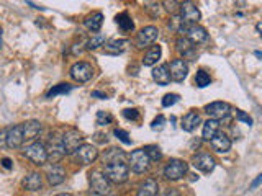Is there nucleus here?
<instances>
[{
	"label": "nucleus",
	"instance_id": "obj_1",
	"mask_svg": "<svg viewBox=\"0 0 262 196\" xmlns=\"http://www.w3.org/2000/svg\"><path fill=\"white\" fill-rule=\"evenodd\" d=\"M128 173H130V167L125 164L123 157L120 159H110L105 164V176L108 178V181H113V183H125L128 180Z\"/></svg>",
	"mask_w": 262,
	"mask_h": 196
},
{
	"label": "nucleus",
	"instance_id": "obj_2",
	"mask_svg": "<svg viewBox=\"0 0 262 196\" xmlns=\"http://www.w3.org/2000/svg\"><path fill=\"white\" fill-rule=\"evenodd\" d=\"M111 183L100 170H92L89 173V191L87 196H108Z\"/></svg>",
	"mask_w": 262,
	"mask_h": 196
},
{
	"label": "nucleus",
	"instance_id": "obj_3",
	"mask_svg": "<svg viewBox=\"0 0 262 196\" xmlns=\"http://www.w3.org/2000/svg\"><path fill=\"white\" fill-rule=\"evenodd\" d=\"M82 142H84V136H82L79 131L67 129L64 134H62L57 144H59L62 154L66 155V154H74V152L82 146Z\"/></svg>",
	"mask_w": 262,
	"mask_h": 196
},
{
	"label": "nucleus",
	"instance_id": "obj_4",
	"mask_svg": "<svg viewBox=\"0 0 262 196\" xmlns=\"http://www.w3.org/2000/svg\"><path fill=\"white\" fill-rule=\"evenodd\" d=\"M25 157L30 159L35 165H45L48 162V149L43 142L36 141L31 142L30 146H26L25 149Z\"/></svg>",
	"mask_w": 262,
	"mask_h": 196
},
{
	"label": "nucleus",
	"instance_id": "obj_5",
	"mask_svg": "<svg viewBox=\"0 0 262 196\" xmlns=\"http://www.w3.org/2000/svg\"><path fill=\"white\" fill-rule=\"evenodd\" d=\"M187 170H188V165L185 164L183 160L181 159H171L167 162L166 169H164V176H166L167 180H181L183 176L187 175Z\"/></svg>",
	"mask_w": 262,
	"mask_h": 196
},
{
	"label": "nucleus",
	"instance_id": "obj_6",
	"mask_svg": "<svg viewBox=\"0 0 262 196\" xmlns=\"http://www.w3.org/2000/svg\"><path fill=\"white\" fill-rule=\"evenodd\" d=\"M179 18L182 20L183 24L190 26V24H198L202 18V13L193 2H183L181 3V15H179Z\"/></svg>",
	"mask_w": 262,
	"mask_h": 196
},
{
	"label": "nucleus",
	"instance_id": "obj_7",
	"mask_svg": "<svg viewBox=\"0 0 262 196\" xmlns=\"http://www.w3.org/2000/svg\"><path fill=\"white\" fill-rule=\"evenodd\" d=\"M72 155H74L76 164L89 165V164H94V162L97 160V157H99V150H97V147H94L92 144H82Z\"/></svg>",
	"mask_w": 262,
	"mask_h": 196
},
{
	"label": "nucleus",
	"instance_id": "obj_8",
	"mask_svg": "<svg viewBox=\"0 0 262 196\" xmlns=\"http://www.w3.org/2000/svg\"><path fill=\"white\" fill-rule=\"evenodd\" d=\"M149 164H151V160H149V157L146 155V152L143 149H136L131 152L130 167L134 173H143V172H146L149 169Z\"/></svg>",
	"mask_w": 262,
	"mask_h": 196
},
{
	"label": "nucleus",
	"instance_id": "obj_9",
	"mask_svg": "<svg viewBox=\"0 0 262 196\" xmlns=\"http://www.w3.org/2000/svg\"><path fill=\"white\" fill-rule=\"evenodd\" d=\"M71 77L74 78L76 82L85 83L94 77V67H92V64L89 62H76L74 66L71 67Z\"/></svg>",
	"mask_w": 262,
	"mask_h": 196
},
{
	"label": "nucleus",
	"instance_id": "obj_10",
	"mask_svg": "<svg viewBox=\"0 0 262 196\" xmlns=\"http://www.w3.org/2000/svg\"><path fill=\"white\" fill-rule=\"evenodd\" d=\"M205 111L208 113L210 120H223V118H228L231 113V106L230 103L226 101H213L210 105L205 106Z\"/></svg>",
	"mask_w": 262,
	"mask_h": 196
},
{
	"label": "nucleus",
	"instance_id": "obj_11",
	"mask_svg": "<svg viewBox=\"0 0 262 196\" xmlns=\"http://www.w3.org/2000/svg\"><path fill=\"white\" fill-rule=\"evenodd\" d=\"M169 66V74H171V80L182 82L185 80V77L188 75V64L183 59H174Z\"/></svg>",
	"mask_w": 262,
	"mask_h": 196
},
{
	"label": "nucleus",
	"instance_id": "obj_12",
	"mask_svg": "<svg viewBox=\"0 0 262 196\" xmlns=\"http://www.w3.org/2000/svg\"><path fill=\"white\" fill-rule=\"evenodd\" d=\"M192 165L195 167L197 170L203 172V173H210V172L215 169L216 162H215V159H213L210 154H207V152H200V154L193 155Z\"/></svg>",
	"mask_w": 262,
	"mask_h": 196
},
{
	"label": "nucleus",
	"instance_id": "obj_13",
	"mask_svg": "<svg viewBox=\"0 0 262 196\" xmlns=\"http://www.w3.org/2000/svg\"><path fill=\"white\" fill-rule=\"evenodd\" d=\"M157 36H159V29L156 26H144L136 36V46L146 48L149 44H154Z\"/></svg>",
	"mask_w": 262,
	"mask_h": 196
},
{
	"label": "nucleus",
	"instance_id": "obj_14",
	"mask_svg": "<svg viewBox=\"0 0 262 196\" xmlns=\"http://www.w3.org/2000/svg\"><path fill=\"white\" fill-rule=\"evenodd\" d=\"M185 38L188 39L190 43L193 44H200V43H205L208 39V33L207 29L200 26V24H190V26L185 28Z\"/></svg>",
	"mask_w": 262,
	"mask_h": 196
},
{
	"label": "nucleus",
	"instance_id": "obj_15",
	"mask_svg": "<svg viewBox=\"0 0 262 196\" xmlns=\"http://www.w3.org/2000/svg\"><path fill=\"white\" fill-rule=\"evenodd\" d=\"M23 126L22 124H15L12 127H8L7 131V147L10 149H18L23 144Z\"/></svg>",
	"mask_w": 262,
	"mask_h": 196
},
{
	"label": "nucleus",
	"instance_id": "obj_16",
	"mask_svg": "<svg viewBox=\"0 0 262 196\" xmlns=\"http://www.w3.org/2000/svg\"><path fill=\"white\" fill-rule=\"evenodd\" d=\"M210 144L213 147V150L220 152V154H226V152L231 149V139L225 132H220V131L210 139Z\"/></svg>",
	"mask_w": 262,
	"mask_h": 196
},
{
	"label": "nucleus",
	"instance_id": "obj_17",
	"mask_svg": "<svg viewBox=\"0 0 262 196\" xmlns=\"http://www.w3.org/2000/svg\"><path fill=\"white\" fill-rule=\"evenodd\" d=\"M23 126V141L25 142H30V141H35L38 136H40L41 132V122L36 121V120H30L26 122H22Z\"/></svg>",
	"mask_w": 262,
	"mask_h": 196
},
{
	"label": "nucleus",
	"instance_id": "obj_18",
	"mask_svg": "<svg viewBox=\"0 0 262 196\" xmlns=\"http://www.w3.org/2000/svg\"><path fill=\"white\" fill-rule=\"evenodd\" d=\"M202 120H200V115H198L197 111H188L185 116L182 118L181 121V127L185 132H192L197 129V126L200 124Z\"/></svg>",
	"mask_w": 262,
	"mask_h": 196
},
{
	"label": "nucleus",
	"instance_id": "obj_19",
	"mask_svg": "<svg viewBox=\"0 0 262 196\" xmlns=\"http://www.w3.org/2000/svg\"><path fill=\"white\" fill-rule=\"evenodd\" d=\"M153 78L159 85H169L171 83V74H169L167 64H161V66L153 69Z\"/></svg>",
	"mask_w": 262,
	"mask_h": 196
},
{
	"label": "nucleus",
	"instance_id": "obj_20",
	"mask_svg": "<svg viewBox=\"0 0 262 196\" xmlns=\"http://www.w3.org/2000/svg\"><path fill=\"white\" fill-rule=\"evenodd\" d=\"M84 24H85V28L89 29V31L99 33L100 28H102V24H104V13H102V12H95V13L89 15V17L84 20Z\"/></svg>",
	"mask_w": 262,
	"mask_h": 196
},
{
	"label": "nucleus",
	"instance_id": "obj_21",
	"mask_svg": "<svg viewBox=\"0 0 262 196\" xmlns=\"http://www.w3.org/2000/svg\"><path fill=\"white\" fill-rule=\"evenodd\" d=\"M157 190H159L157 180L146 178L141 185H139L136 196H156L157 195Z\"/></svg>",
	"mask_w": 262,
	"mask_h": 196
},
{
	"label": "nucleus",
	"instance_id": "obj_22",
	"mask_svg": "<svg viewBox=\"0 0 262 196\" xmlns=\"http://www.w3.org/2000/svg\"><path fill=\"white\" fill-rule=\"evenodd\" d=\"M161 54H162V48L159 46V44H153V46L146 51V54H144L143 64L146 67L154 66V64H157V61L161 59Z\"/></svg>",
	"mask_w": 262,
	"mask_h": 196
},
{
	"label": "nucleus",
	"instance_id": "obj_23",
	"mask_svg": "<svg viewBox=\"0 0 262 196\" xmlns=\"http://www.w3.org/2000/svg\"><path fill=\"white\" fill-rule=\"evenodd\" d=\"M64 180H66V172L61 165H52L48 169V181H50L52 186L61 185Z\"/></svg>",
	"mask_w": 262,
	"mask_h": 196
},
{
	"label": "nucleus",
	"instance_id": "obj_24",
	"mask_svg": "<svg viewBox=\"0 0 262 196\" xmlns=\"http://www.w3.org/2000/svg\"><path fill=\"white\" fill-rule=\"evenodd\" d=\"M23 186H25L26 190L30 191H36L40 190L43 186V178L40 173H36V172H31V173H28L25 178H23Z\"/></svg>",
	"mask_w": 262,
	"mask_h": 196
},
{
	"label": "nucleus",
	"instance_id": "obj_25",
	"mask_svg": "<svg viewBox=\"0 0 262 196\" xmlns=\"http://www.w3.org/2000/svg\"><path fill=\"white\" fill-rule=\"evenodd\" d=\"M128 46V41L126 39H111V41L105 46V52L111 54V56H118L121 54Z\"/></svg>",
	"mask_w": 262,
	"mask_h": 196
},
{
	"label": "nucleus",
	"instance_id": "obj_26",
	"mask_svg": "<svg viewBox=\"0 0 262 196\" xmlns=\"http://www.w3.org/2000/svg\"><path fill=\"white\" fill-rule=\"evenodd\" d=\"M176 46H177V51L181 52L183 57L192 56V54L195 52V44L188 41L187 38H179L176 41Z\"/></svg>",
	"mask_w": 262,
	"mask_h": 196
},
{
	"label": "nucleus",
	"instance_id": "obj_27",
	"mask_svg": "<svg viewBox=\"0 0 262 196\" xmlns=\"http://www.w3.org/2000/svg\"><path fill=\"white\" fill-rule=\"evenodd\" d=\"M218 129H220V122H218L216 120H208V121H205V124H203L202 139L210 141L211 137L218 132Z\"/></svg>",
	"mask_w": 262,
	"mask_h": 196
},
{
	"label": "nucleus",
	"instance_id": "obj_28",
	"mask_svg": "<svg viewBox=\"0 0 262 196\" xmlns=\"http://www.w3.org/2000/svg\"><path fill=\"white\" fill-rule=\"evenodd\" d=\"M115 22H116V24H118V26H120L121 29H123V31H131V29L134 28L133 20H131L130 13H126V12L120 13V15H116Z\"/></svg>",
	"mask_w": 262,
	"mask_h": 196
},
{
	"label": "nucleus",
	"instance_id": "obj_29",
	"mask_svg": "<svg viewBox=\"0 0 262 196\" xmlns=\"http://www.w3.org/2000/svg\"><path fill=\"white\" fill-rule=\"evenodd\" d=\"M72 90V85H69V83H59V85H54L51 88L50 92L46 93L48 98H54L57 95H66V93H69Z\"/></svg>",
	"mask_w": 262,
	"mask_h": 196
},
{
	"label": "nucleus",
	"instance_id": "obj_30",
	"mask_svg": "<svg viewBox=\"0 0 262 196\" xmlns=\"http://www.w3.org/2000/svg\"><path fill=\"white\" fill-rule=\"evenodd\" d=\"M195 83H197V87H200V88H205L208 87L211 83V77H210V74L205 72L203 69H200V71H197L195 74Z\"/></svg>",
	"mask_w": 262,
	"mask_h": 196
},
{
	"label": "nucleus",
	"instance_id": "obj_31",
	"mask_svg": "<svg viewBox=\"0 0 262 196\" xmlns=\"http://www.w3.org/2000/svg\"><path fill=\"white\" fill-rule=\"evenodd\" d=\"M143 150L146 152V155L149 157V160H151V162H157V160H161L162 152H161V149H159L157 146H146Z\"/></svg>",
	"mask_w": 262,
	"mask_h": 196
},
{
	"label": "nucleus",
	"instance_id": "obj_32",
	"mask_svg": "<svg viewBox=\"0 0 262 196\" xmlns=\"http://www.w3.org/2000/svg\"><path fill=\"white\" fill-rule=\"evenodd\" d=\"M106 41V38L104 34H95V36H92L89 41H87V49H99L100 46H104Z\"/></svg>",
	"mask_w": 262,
	"mask_h": 196
},
{
	"label": "nucleus",
	"instance_id": "obj_33",
	"mask_svg": "<svg viewBox=\"0 0 262 196\" xmlns=\"http://www.w3.org/2000/svg\"><path fill=\"white\" fill-rule=\"evenodd\" d=\"M111 121H113V116H111L110 111H104V110L97 111V124L99 126H106Z\"/></svg>",
	"mask_w": 262,
	"mask_h": 196
},
{
	"label": "nucleus",
	"instance_id": "obj_34",
	"mask_svg": "<svg viewBox=\"0 0 262 196\" xmlns=\"http://www.w3.org/2000/svg\"><path fill=\"white\" fill-rule=\"evenodd\" d=\"M179 97L177 93H167V95H164L162 98V106L164 108H169V106H172V105H176V103L179 101Z\"/></svg>",
	"mask_w": 262,
	"mask_h": 196
},
{
	"label": "nucleus",
	"instance_id": "obj_35",
	"mask_svg": "<svg viewBox=\"0 0 262 196\" xmlns=\"http://www.w3.org/2000/svg\"><path fill=\"white\" fill-rule=\"evenodd\" d=\"M123 116L126 120H131V121H138L139 120V111L136 108H126L123 110Z\"/></svg>",
	"mask_w": 262,
	"mask_h": 196
},
{
	"label": "nucleus",
	"instance_id": "obj_36",
	"mask_svg": "<svg viewBox=\"0 0 262 196\" xmlns=\"http://www.w3.org/2000/svg\"><path fill=\"white\" fill-rule=\"evenodd\" d=\"M115 132V136L118 137V139L123 142V144H126V146H130L131 144V139H130V134L126 131H123V129H118V127H116V129L113 131Z\"/></svg>",
	"mask_w": 262,
	"mask_h": 196
},
{
	"label": "nucleus",
	"instance_id": "obj_37",
	"mask_svg": "<svg viewBox=\"0 0 262 196\" xmlns=\"http://www.w3.org/2000/svg\"><path fill=\"white\" fill-rule=\"evenodd\" d=\"M236 120L246 122L247 126H252V118L247 115V113L242 111V110H236Z\"/></svg>",
	"mask_w": 262,
	"mask_h": 196
},
{
	"label": "nucleus",
	"instance_id": "obj_38",
	"mask_svg": "<svg viewBox=\"0 0 262 196\" xmlns=\"http://www.w3.org/2000/svg\"><path fill=\"white\" fill-rule=\"evenodd\" d=\"M164 122H166V118H164L162 115H159L156 120L153 121L151 127H153V129H157V127H162V126H164Z\"/></svg>",
	"mask_w": 262,
	"mask_h": 196
},
{
	"label": "nucleus",
	"instance_id": "obj_39",
	"mask_svg": "<svg viewBox=\"0 0 262 196\" xmlns=\"http://www.w3.org/2000/svg\"><path fill=\"white\" fill-rule=\"evenodd\" d=\"M161 196H182V195L177 188H166L161 193Z\"/></svg>",
	"mask_w": 262,
	"mask_h": 196
},
{
	"label": "nucleus",
	"instance_id": "obj_40",
	"mask_svg": "<svg viewBox=\"0 0 262 196\" xmlns=\"http://www.w3.org/2000/svg\"><path fill=\"white\" fill-rule=\"evenodd\" d=\"M7 131L8 129L0 131V149H2V147H7Z\"/></svg>",
	"mask_w": 262,
	"mask_h": 196
},
{
	"label": "nucleus",
	"instance_id": "obj_41",
	"mask_svg": "<svg viewBox=\"0 0 262 196\" xmlns=\"http://www.w3.org/2000/svg\"><path fill=\"white\" fill-rule=\"evenodd\" d=\"M164 5H166V8L171 13H176L177 12V5H181V3H179V2H164Z\"/></svg>",
	"mask_w": 262,
	"mask_h": 196
},
{
	"label": "nucleus",
	"instance_id": "obj_42",
	"mask_svg": "<svg viewBox=\"0 0 262 196\" xmlns=\"http://www.w3.org/2000/svg\"><path fill=\"white\" fill-rule=\"evenodd\" d=\"M2 167H3V169H7V170H10L13 167V162L8 159V157H5V159H2Z\"/></svg>",
	"mask_w": 262,
	"mask_h": 196
},
{
	"label": "nucleus",
	"instance_id": "obj_43",
	"mask_svg": "<svg viewBox=\"0 0 262 196\" xmlns=\"http://www.w3.org/2000/svg\"><path fill=\"white\" fill-rule=\"evenodd\" d=\"M92 97H97V98H100V100H106V95H105V93H102V92H99V90L92 92Z\"/></svg>",
	"mask_w": 262,
	"mask_h": 196
},
{
	"label": "nucleus",
	"instance_id": "obj_44",
	"mask_svg": "<svg viewBox=\"0 0 262 196\" xmlns=\"http://www.w3.org/2000/svg\"><path fill=\"white\" fill-rule=\"evenodd\" d=\"M261 181H262V175H259V176H257V178H256L254 181H252L251 190H252V188H256V186H259V185H261Z\"/></svg>",
	"mask_w": 262,
	"mask_h": 196
},
{
	"label": "nucleus",
	"instance_id": "obj_45",
	"mask_svg": "<svg viewBox=\"0 0 262 196\" xmlns=\"http://www.w3.org/2000/svg\"><path fill=\"white\" fill-rule=\"evenodd\" d=\"M2 34H3V29H2V26H0V49H2V46H3V43H2Z\"/></svg>",
	"mask_w": 262,
	"mask_h": 196
},
{
	"label": "nucleus",
	"instance_id": "obj_46",
	"mask_svg": "<svg viewBox=\"0 0 262 196\" xmlns=\"http://www.w3.org/2000/svg\"><path fill=\"white\" fill-rule=\"evenodd\" d=\"M56 196H72L71 193H59V195H56Z\"/></svg>",
	"mask_w": 262,
	"mask_h": 196
}]
</instances>
